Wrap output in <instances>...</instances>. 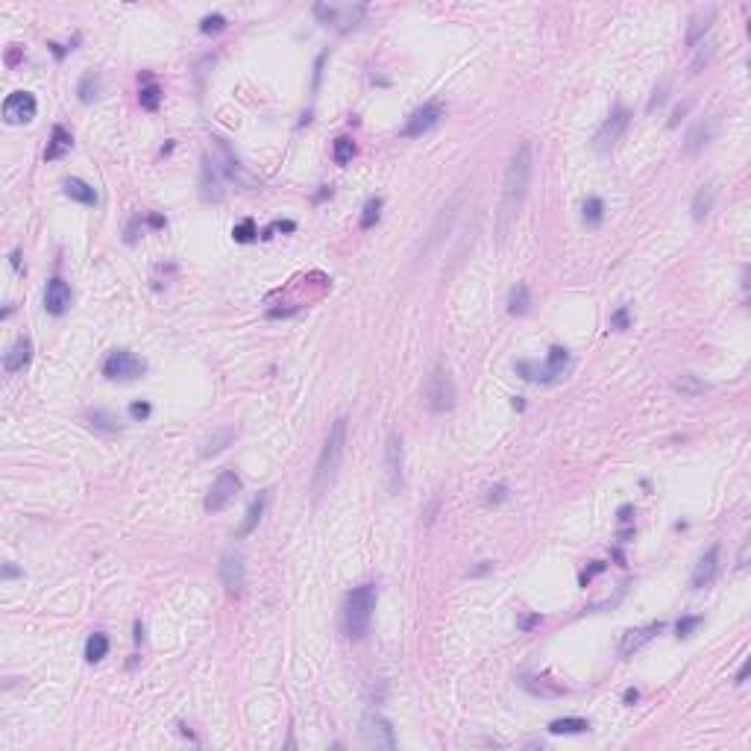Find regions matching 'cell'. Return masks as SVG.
<instances>
[{"label": "cell", "instance_id": "1", "mask_svg": "<svg viewBox=\"0 0 751 751\" xmlns=\"http://www.w3.org/2000/svg\"><path fill=\"white\" fill-rule=\"evenodd\" d=\"M532 170H534L532 144H520L514 159H511L508 170H505V182H502V197H499V208H496V235H499V241H505L511 235L516 217H520V212H523V203L528 197V186H532Z\"/></svg>", "mask_w": 751, "mask_h": 751}, {"label": "cell", "instance_id": "2", "mask_svg": "<svg viewBox=\"0 0 751 751\" xmlns=\"http://www.w3.org/2000/svg\"><path fill=\"white\" fill-rule=\"evenodd\" d=\"M343 443H347V417H338V420L332 423L323 449H320V458H317V470H314V482H311L314 499H320L332 485H335L341 461H343Z\"/></svg>", "mask_w": 751, "mask_h": 751}, {"label": "cell", "instance_id": "3", "mask_svg": "<svg viewBox=\"0 0 751 751\" xmlns=\"http://www.w3.org/2000/svg\"><path fill=\"white\" fill-rule=\"evenodd\" d=\"M376 596H379L376 584H361V587H352L347 593V599H343L341 625H343V634H347L350 640H361L367 631H370V619H373V610H376Z\"/></svg>", "mask_w": 751, "mask_h": 751}, {"label": "cell", "instance_id": "4", "mask_svg": "<svg viewBox=\"0 0 751 751\" xmlns=\"http://www.w3.org/2000/svg\"><path fill=\"white\" fill-rule=\"evenodd\" d=\"M423 399H426V408L435 414H446L455 408V385L446 373V367H440V364L432 367V373L426 379V388H423Z\"/></svg>", "mask_w": 751, "mask_h": 751}, {"label": "cell", "instance_id": "5", "mask_svg": "<svg viewBox=\"0 0 751 751\" xmlns=\"http://www.w3.org/2000/svg\"><path fill=\"white\" fill-rule=\"evenodd\" d=\"M241 494V476L235 470H224L217 478H215V485L208 487V494H206V502H203V508L208 514H220L226 508V505L232 502Z\"/></svg>", "mask_w": 751, "mask_h": 751}, {"label": "cell", "instance_id": "6", "mask_svg": "<svg viewBox=\"0 0 751 751\" xmlns=\"http://www.w3.org/2000/svg\"><path fill=\"white\" fill-rule=\"evenodd\" d=\"M628 124H631V112H628L625 106H617L613 109V115L605 120V124L599 127V132L593 135V147H596V153H610L613 147L619 144V138L625 135Z\"/></svg>", "mask_w": 751, "mask_h": 751}, {"label": "cell", "instance_id": "7", "mask_svg": "<svg viewBox=\"0 0 751 751\" xmlns=\"http://www.w3.org/2000/svg\"><path fill=\"white\" fill-rule=\"evenodd\" d=\"M144 370H147L144 361L135 359L129 350L109 352V359L103 361V376L106 379H115V381H132V379H138Z\"/></svg>", "mask_w": 751, "mask_h": 751}, {"label": "cell", "instance_id": "8", "mask_svg": "<svg viewBox=\"0 0 751 751\" xmlns=\"http://www.w3.org/2000/svg\"><path fill=\"white\" fill-rule=\"evenodd\" d=\"M440 118H443V106L440 103H423L420 109H414V112L408 115V120H405V127L399 129L402 138H420V135H426L428 129H435L440 124Z\"/></svg>", "mask_w": 751, "mask_h": 751}, {"label": "cell", "instance_id": "9", "mask_svg": "<svg viewBox=\"0 0 751 751\" xmlns=\"http://www.w3.org/2000/svg\"><path fill=\"white\" fill-rule=\"evenodd\" d=\"M361 743L370 748H397V734H393V725L379 716V713H370L361 722Z\"/></svg>", "mask_w": 751, "mask_h": 751}, {"label": "cell", "instance_id": "10", "mask_svg": "<svg viewBox=\"0 0 751 751\" xmlns=\"http://www.w3.org/2000/svg\"><path fill=\"white\" fill-rule=\"evenodd\" d=\"M244 575H247V566H244V552L229 549L226 555L220 558V581H224L229 596H241Z\"/></svg>", "mask_w": 751, "mask_h": 751}, {"label": "cell", "instance_id": "11", "mask_svg": "<svg viewBox=\"0 0 751 751\" xmlns=\"http://www.w3.org/2000/svg\"><path fill=\"white\" fill-rule=\"evenodd\" d=\"M402 437L393 432L388 437V446H385V478H388V494L397 496L402 490Z\"/></svg>", "mask_w": 751, "mask_h": 751}, {"label": "cell", "instance_id": "12", "mask_svg": "<svg viewBox=\"0 0 751 751\" xmlns=\"http://www.w3.org/2000/svg\"><path fill=\"white\" fill-rule=\"evenodd\" d=\"M35 97L30 91H12L3 100V118L6 124H30L35 118Z\"/></svg>", "mask_w": 751, "mask_h": 751}, {"label": "cell", "instance_id": "13", "mask_svg": "<svg viewBox=\"0 0 751 751\" xmlns=\"http://www.w3.org/2000/svg\"><path fill=\"white\" fill-rule=\"evenodd\" d=\"M663 631V622H649L643 628H631V631H625L622 634V643H619V655L628 658V655H634V651H640L646 643H651L658 634Z\"/></svg>", "mask_w": 751, "mask_h": 751}, {"label": "cell", "instance_id": "14", "mask_svg": "<svg viewBox=\"0 0 751 751\" xmlns=\"http://www.w3.org/2000/svg\"><path fill=\"white\" fill-rule=\"evenodd\" d=\"M314 15L320 21H326V24H338L341 30H350V27H355V21L364 15V6H359V9L352 12V6H326V3H317L314 6Z\"/></svg>", "mask_w": 751, "mask_h": 751}, {"label": "cell", "instance_id": "15", "mask_svg": "<svg viewBox=\"0 0 751 751\" xmlns=\"http://www.w3.org/2000/svg\"><path fill=\"white\" fill-rule=\"evenodd\" d=\"M566 370H570V352H566L563 347H552L546 364L540 367L537 373H532V379L534 381H558Z\"/></svg>", "mask_w": 751, "mask_h": 751}, {"label": "cell", "instance_id": "16", "mask_svg": "<svg viewBox=\"0 0 751 751\" xmlns=\"http://www.w3.org/2000/svg\"><path fill=\"white\" fill-rule=\"evenodd\" d=\"M44 309L51 314H65L71 309V288L65 279L53 276L47 282V291H44Z\"/></svg>", "mask_w": 751, "mask_h": 751}, {"label": "cell", "instance_id": "17", "mask_svg": "<svg viewBox=\"0 0 751 751\" xmlns=\"http://www.w3.org/2000/svg\"><path fill=\"white\" fill-rule=\"evenodd\" d=\"M719 572V546H710L705 555L698 558L696 572H693V590H705L707 584H713V578Z\"/></svg>", "mask_w": 751, "mask_h": 751}, {"label": "cell", "instance_id": "18", "mask_svg": "<svg viewBox=\"0 0 751 751\" xmlns=\"http://www.w3.org/2000/svg\"><path fill=\"white\" fill-rule=\"evenodd\" d=\"M30 359H33V343H30V338H18V341L9 347V352L3 355V370H6V373H21L24 367L30 364Z\"/></svg>", "mask_w": 751, "mask_h": 751}, {"label": "cell", "instance_id": "19", "mask_svg": "<svg viewBox=\"0 0 751 751\" xmlns=\"http://www.w3.org/2000/svg\"><path fill=\"white\" fill-rule=\"evenodd\" d=\"M200 197L206 203H220L224 200V188H220V177H217V170H215V165L208 162H203V177H200Z\"/></svg>", "mask_w": 751, "mask_h": 751}, {"label": "cell", "instance_id": "20", "mask_svg": "<svg viewBox=\"0 0 751 751\" xmlns=\"http://www.w3.org/2000/svg\"><path fill=\"white\" fill-rule=\"evenodd\" d=\"M713 21H716V9H707L705 15H696L693 18V24H689V30H687V44L689 47H696L701 39H705V35L710 33V27H713Z\"/></svg>", "mask_w": 751, "mask_h": 751}, {"label": "cell", "instance_id": "21", "mask_svg": "<svg viewBox=\"0 0 751 751\" xmlns=\"http://www.w3.org/2000/svg\"><path fill=\"white\" fill-rule=\"evenodd\" d=\"M710 138H713V120H698V124L687 132L684 150H687V153H698Z\"/></svg>", "mask_w": 751, "mask_h": 751}, {"label": "cell", "instance_id": "22", "mask_svg": "<svg viewBox=\"0 0 751 751\" xmlns=\"http://www.w3.org/2000/svg\"><path fill=\"white\" fill-rule=\"evenodd\" d=\"M71 132L65 127H53V135H51V144H47V150H44V159L47 162H56V159H62L68 150H71Z\"/></svg>", "mask_w": 751, "mask_h": 751}, {"label": "cell", "instance_id": "23", "mask_svg": "<svg viewBox=\"0 0 751 751\" xmlns=\"http://www.w3.org/2000/svg\"><path fill=\"white\" fill-rule=\"evenodd\" d=\"M65 194L71 197V200L82 203V206H97V191L89 186V182H82V179H77V177L65 179Z\"/></svg>", "mask_w": 751, "mask_h": 751}, {"label": "cell", "instance_id": "24", "mask_svg": "<svg viewBox=\"0 0 751 751\" xmlns=\"http://www.w3.org/2000/svg\"><path fill=\"white\" fill-rule=\"evenodd\" d=\"M528 309H532V293H528V285L516 282V285L511 288V297H508V311L514 317H525Z\"/></svg>", "mask_w": 751, "mask_h": 751}, {"label": "cell", "instance_id": "25", "mask_svg": "<svg viewBox=\"0 0 751 751\" xmlns=\"http://www.w3.org/2000/svg\"><path fill=\"white\" fill-rule=\"evenodd\" d=\"M713 200H716V188H713V182H707V186H701L693 197V217L696 220H705L710 215V208H713Z\"/></svg>", "mask_w": 751, "mask_h": 751}, {"label": "cell", "instance_id": "26", "mask_svg": "<svg viewBox=\"0 0 751 751\" xmlns=\"http://www.w3.org/2000/svg\"><path fill=\"white\" fill-rule=\"evenodd\" d=\"M264 505H267V494H258V499H253V505L247 508V516H244V523L238 528V537H247L255 532V525L258 520H262V514H264Z\"/></svg>", "mask_w": 751, "mask_h": 751}, {"label": "cell", "instance_id": "27", "mask_svg": "<svg viewBox=\"0 0 751 751\" xmlns=\"http://www.w3.org/2000/svg\"><path fill=\"white\" fill-rule=\"evenodd\" d=\"M109 655V637L106 634H91L89 640H85V660L89 663H100L103 658Z\"/></svg>", "mask_w": 751, "mask_h": 751}, {"label": "cell", "instance_id": "28", "mask_svg": "<svg viewBox=\"0 0 751 751\" xmlns=\"http://www.w3.org/2000/svg\"><path fill=\"white\" fill-rule=\"evenodd\" d=\"M590 731V722L587 719H578V716H566V719H555L549 722V734H584Z\"/></svg>", "mask_w": 751, "mask_h": 751}, {"label": "cell", "instance_id": "29", "mask_svg": "<svg viewBox=\"0 0 751 751\" xmlns=\"http://www.w3.org/2000/svg\"><path fill=\"white\" fill-rule=\"evenodd\" d=\"M675 390L684 393V397H689V399H696V397H701V393L707 390V385H705V381H701L698 376L687 373V376H681V379H675Z\"/></svg>", "mask_w": 751, "mask_h": 751}, {"label": "cell", "instance_id": "30", "mask_svg": "<svg viewBox=\"0 0 751 751\" xmlns=\"http://www.w3.org/2000/svg\"><path fill=\"white\" fill-rule=\"evenodd\" d=\"M381 197H370V200H367V206L361 208V229H373L376 224H379V217H381Z\"/></svg>", "mask_w": 751, "mask_h": 751}, {"label": "cell", "instance_id": "31", "mask_svg": "<svg viewBox=\"0 0 751 751\" xmlns=\"http://www.w3.org/2000/svg\"><path fill=\"white\" fill-rule=\"evenodd\" d=\"M232 437H235V432H232V428H220V432H215L212 437L206 440V446H203V458H212V455H217V452L224 449Z\"/></svg>", "mask_w": 751, "mask_h": 751}, {"label": "cell", "instance_id": "32", "mask_svg": "<svg viewBox=\"0 0 751 751\" xmlns=\"http://www.w3.org/2000/svg\"><path fill=\"white\" fill-rule=\"evenodd\" d=\"M138 103H141V109H147V112H156L159 103H162V89H159L156 82H147L141 89V94H138Z\"/></svg>", "mask_w": 751, "mask_h": 751}, {"label": "cell", "instance_id": "33", "mask_svg": "<svg viewBox=\"0 0 751 751\" xmlns=\"http://www.w3.org/2000/svg\"><path fill=\"white\" fill-rule=\"evenodd\" d=\"M97 91H100V73H85L82 82H80V89H77L80 100L82 103H91L94 97H97Z\"/></svg>", "mask_w": 751, "mask_h": 751}, {"label": "cell", "instance_id": "34", "mask_svg": "<svg viewBox=\"0 0 751 751\" xmlns=\"http://www.w3.org/2000/svg\"><path fill=\"white\" fill-rule=\"evenodd\" d=\"M601 217H605V206H601L599 197H587L584 200V224L587 226H599Z\"/></svg>", "mask_w": 751, "mask_h": 751}, {"label": "cell", "instance_id": "35", "mask_svg": "<svg viewBox=\"0 0 751 751\" xmlns=\"http://www.w3.org/2000/svg\"><path fill=\"white\" fill-rule=\"evenodd\" d=\"M332 156H335L338 165H350L352 156H355V141L347 138V135H341V138H335V150H332Z\"/></svg>", "mask_w": 751, "mask_h": 751}, {"label": "cell", "instance_id": "36", "mask_svg": "<svg viewBox=\"0 0 751 751\" xmlns=\"http://www.w3.org/2000/svg\"><path fill=\"white\" fill-rule=\"evenodd\" d=\"M255 235H258V229H255V220L253 217H244L241 224L232 229V238H235L238 244H250V241H255Z\"/></svg>", "mask_w": 751, "mask_h": 751}, {"label": "cell", "instance_id": "37", "mask_svg": "<svg viewBox=\"0 0 751 751\" xmlns=\"http://www.w3.org/2000/svg\"><path fill=\"white\" fill-rule=\"evenodd\" d=\"M91 423H94V428H103V432H118V428H120V423L115 420L112 414H106V411H94Z\"/></svg>", "mask_w": 751, "mask_h": 751}, {"label": "cell", "instance_id": "38", "mask_svg": "<svg viewBox=\"0 0 751 751\" xmlns=\"http://www.w3.org/2000/svg\"><path fill=\"white\" fill-rule=\"evenodd\" d=\"M200 30H203L206 35L224 33V30H226V18H224V15H206V18L200 21Z\"/></svg>", "mask_w": 751, "mask_h": 751}, {"label": "cell", "instance_id": "39", "mask_svg": "<svg viewBox=\"0 0 751 751\" xmlns=\"http://www.w3.org/2000/svg\"><path fill=\"white\" fill-rule=\"evenodd\" d=\"M698 625H701V617H681L678 625H675V634H678V637H689Z\"/></svg>", "mask_w": 751, "mask_h": 751}, {"label": "cell", "instance_id": "40", "mask_svg": "<svg viewBox=\"0 0 751 751\" xmlns=\"http://www.w3.org/2000/svg\"><path fill=\"white\" fill-rule=\"evenodd\" d=\"M628 323H631V317H628V305H619V309L613 311V317H610V329L622 332V329H628Z\"/></svg>", "mask_w": 751, "mask_h": 751}, {"label": "cell", "instance_id": "41", "mask_svg": "<svg viewBox=\"0 0 751 751\" xmlns=\"http://www.w3.org/2000/svg\"><path fill=\"white\" fill-rule=\"evenodd\" d=\"M293 229H297V224H293V220H273V224L267 226L264 238H270V235H273V232H293Z\"/></svg>", "mask_w": 751, "mask_h": 751}, {"label": "cell", "instance_id": "42", "mask_svg": "<svg viewBox=\"0 0 751 751\" xmlns=\"http://www.w3.org/2000/svg\"><path fill=\"white\" fill-rule=\"evenodd\" d=\"M710 56H713V47H707V51H698V56L693 59V65H689V73H698L701 68L710 62Z\"/></svg>", "mask_w": 751, "mask_h": 751}, {"label": "cell", "instance_id": "43", "mask_svg": "<svg viewBox=\"0 0 751 751\" xmlns=\"http://www.w3.org/2000/svg\"><path fill=\"white\" fill-rule=\"evenodd\" d=\"M505 496H508V487L505 485H496V487H490L487 490V505H499V502H505Z\"/></svg>", "mask_w": 751, "mask_h": 751}, {"label": "cell", "instance_id": "44", "mask_svg": "<svg viewBox=\"0 0 751 751\" xmlns=\"http://www.w3.org/2000/svg\"><path fill=\"white\" fill-rule=\"evenodd\" d=\"M667 91H669V82H663L660 89H655V97L649 100V112H655L658 106H663V100H667Z\"/></svg>", "mask_w": 751, "mask_h": 751}, {"label": "cell", "instance_id": "45", "mask_svg": "<svg viewBox=\"0 0 751 751\" xmlns=\"http://www.w3.org/2000/svg\"><path fill=\"white\" fill-rule=\"evenodd\" d=\"M129 414H132V420H147V417H150V405L147 402H132Z\"/></svg>", "mask_w": 751, "mask_h": 751}, {"label": "cell", "instance_id": "46", "mask_svg": "<svg viewBox=\"0 0 751 751\" xmlns=\"http://www.w3.org/2000/svg\"><path fill=\"white\" fill-rule=\"evenodd\" d=\"M601 570H605V563H601V561H596L593 566H590V570H584V572H581V587H587L590 581H593V575H599Z\"/></svg>", "mask_w": 751, "mask_h": 751}, {"label": "cell", "instance_id": "47", "mask_svg": "<svg viewBox=\"0 0 751 751\" xmlns=\"http://www.w3.org/2000/svg\"><path fill=\"white\" fill-rule=\"evenodd\" d=\"M631 514H634L631 505H622L619 508V523H631Z\"/></svg>", "mask_w": 751, "mask_h": 751}, {"label": "cell", "instance_id": "48", "mask_svg": "<svg viewBox=\"0 0 751 751\" xmlns=\"http://www.w3.org/2000/svg\"><path fill=\"white\" fill-rule=\"evenodd\" d=\"M736 566H740V570H745V566H748V543H743V549H740V563H736Z\"/></svg>", "mask_w": 751, "mask_h": 751}, {"label": "cell", "instance_id": "49", "mask_svg": "<svg viewBox=\"0 0 751 751\" xmlns=\"http://www.w3.org/2000/svg\"><path fill=\"white\" fill-rule=\"evenodd\" d=\"M622 698H625V705H634V701L640 698V693H637V689L631 687V689H625V696H622Z\"/></svg>", "mask_w": 751, "mask_h": 751}, {"label": "cell", "instance_id": "50", "mask_svg": "<svg viewBox=\"0 0 751 751\" xmlns=\"http://www.w3.org/2000/svg\"><path fill=\"white\" fill-rule=\"evenodd\" d=\"M745 678H748V660L740 667V672H736V684H745Z\"/></svg>", "mask_w": 751, "mask_h": 751}, {"label": "cell", "instance_id": "51", "mask_svg": "<svg viewBox=\"0 0 751 751\" xmlns=\"http://www.w3.org/2000/svg\"><path fill=\"white\" fill-rule=\"evenodd\" d=\"M15 575H21V570H18V566H12V563H6L3 566V578H15Z\"/></svg>", "mask_w": 751, "mask_h": 751}, {"label": "cell", "instance_id": "52", "mask_svg": "<svg viewBox=\"0 0 751 751\" xmlns=\"http://www.w3.org/2000/svg\"><path fill=\"white\" fill-rule=\"evenodd\" d=\"M132 640H135V643H141V640H144V625H141V622H135V634H132Z\"/></svg>", "mask_w": 751, "mask_h": 751}, {"label": "cell", "instance_id": "53", "mask_svg": "<svg viewBox=\"0 0 751 751\" xmlns=\"http://www.w3.org/2000/svg\"><path fill=\"white\" fill-rule=\"evenodd\" d=\"M534 622H540V617H537V613H534V617H528V619H523V622H520V628H523V631H528V628H532Z\"/></svg>", "mask_w": 751, "mask_h": 751}, {"label": "cell", "instance_id": "54", "mask_svg": "<svg viewBox=\"0 0 751 751\" xmlns=\"http://www.w3.org/2000/svg\"><path fill=\"white\" fill-rule=\"evenodd\" d=\"M9 258H12V267H15V270H21V253L15 250V253H12Z\"/></svg>", "mask_w": 751, "mask_h": 751}, {"label": "cell", "instance_id": "55", "mask_svg": "<svg viewBox=\"0 0 751 751\" xmlns=\"http://www.w3.org/2000/svg\"><path fill=\"white\" fill-rule=\"evenodd\" d=\"M150 224H153V226H165V220L159 217V215H153V217H150Z\"/></svg>", "mask_w": 751, "mask_h": 751}]
</instances>
